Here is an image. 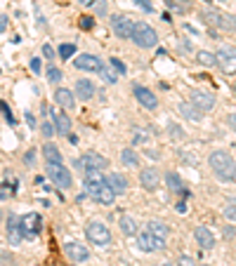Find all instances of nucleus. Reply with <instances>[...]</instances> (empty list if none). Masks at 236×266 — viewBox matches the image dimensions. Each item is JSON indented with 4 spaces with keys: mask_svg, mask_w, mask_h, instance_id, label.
Listing matches in <instances>:
<instances>
[{
    "mask_svg": "<svg viewBox=\"0 0 236 266\" xmlns=\"http://www.w3.org/2000/svg\"><path fill=\"white\" fill-rule=\"evenodd\" d=\"M85 193L99 205H113V200H116V193L104 181L99 170H87L85 172Z\"/></svg>",
    "mask_w": 236,
    "mask_h": 266,
    "instance_id": "f257e3e1",
    "label": "nucleus"
},
{
    "mask_svg": "<svg viewBox=\"0 0 236 266\" xmlns=\"http://www.w3.org/2000/svg\"><path fill=\"white\" fill-rule=\"evenodd\" d=\"M208 163H210L212 172H215L217 179L236 181V163H234V158L229 156L227 151H212L210 158H208Z\"/></svg>",
    "mask_w": 236,
    "mask_h": 266,
    "instance_id": "f03ea898",
    "label": "nucleus"
},
{
    "mask_svg": "<svg viewBox=\"0 0 236 266\" xmlns=\"http://www.w3.org/2000/svg\"><path fill=\"white\" fill-rule=\"evenodd\" d=\"M130 38H133V43L137 47H142V50H151V47L158 45V33L144 22L133 24V36H130Z\"/></svg>",
    "mask_w": 236,
    "mask_h": 266,
    "instance_id": "7ed1b4c3",
    "label": "nucleus"
},
{
    "mask_svg": "<svg viewBox=\"0 0 236 266\" xmlns=\"http://www.w3.org/2000/svg\"><path fill=\"white\" fill-rule=\"evenodd\" d=\"M85 238L97 247H106L111 243V231L109 226H104L102 221H90L85 226Z\"/></svg>",
    "mask_w": 236,
    "mask_h": 266,
    "instance_id": "20e7f679",
    "label": "nucleus"
},
{
    "mask_svg": "<svg viewBox=\"0 0 236 266\" xmlns=\"http://www.w3.org/2000/svg\"><path fill=\"white\" fill-rule=\"evenodd\" d=\"M201 22L208 24V26H215V29H222V31H234L236 29L234 17L222 15L217 10H203L201 12Z\"/></svg>",
    "mask_w": 236,
    "mask_h": 266,
    "instance_id": "39448f33",
    "label": "nucleus"
},
{
    "mask_svg": "<svg viewBox=\"0 0 236 266\" xmlns=\"http://www.w3.org/2000/svg\"><path fill=\"white\" fill-rule=\"evenodd\" d=\"M73 167L80 170L83 174H85L87 170H99V172H102V170L109 167V160L104 156H99V153H85V156H80L73 160Z\"/></svg>",
    "mask_w": 236,
    "mask_h": 266,
    "instance_id": "423d86ee",
    "label": "nucleus"
},
{
    "mask_svg": "<svg viewBox=\"0 0 236 266\" xmlns=\"http://www.w3.org/2000/svg\"><path fill=\"white\" fill-rule=\"evenodd\" d=\"M45 172H47L50 181H52L57 188H71V181L73 179H71V172L64 167L62 163H47Z\"/></svg>",
    "mask_w": 236,
    "mask_h": 266,
    "instance_id": "0eeeda50",
    "label": "nucleus"
},
{
    "mask_svg": "<svg viewBox=\"0 0 236 266\" xmlns=\"http://www.w3.org/2000/svg\"><path fill=\"white\" fill-rule=\"evenodd\" d=\"M215 59H217V66L222 69V73H236V50L229 45H222L217 52H215Z\"/></svg>",
    "mask_w": 236,
    "mask_h": 266,
    "instance_id": "6e6552de",
    "label": "nucleus"
},
{
    "mask_svg": "<svg viewBox=\"0 0 236 266\" xmlns=\"http://www.w3.org/2000/svg\"><path fill=\"white\" fill-rule=\"evenodd\" d=\"M133 19H128V17L123 15H113L111 17V31H113V36L121 40H130V36H133Z\"/></svg>",
    "mask_w": 236,
    "mask_h": 266,
    "instance_id": "1a4fd4ad",
    "label": "nucleus"
},
{
    "mask_svg": "<svg viewBox=\"0 0 236 266\" xmlns=\"http://www.w3.org/2000/svg\"><path fill=\"white\" fill-rule=\"evenodd\" d=\"M189 102L194 104L198 111H210L215 106V94L212 92H205V90H191L189 92Z\"/></svg>",
    "mask_w": 236,
    "mask_h": 266,
    "instance_id": "9d476101",
    "label": "nucleus"
},
{
    "mask_svg": "<svg viewBox=\"0 0 236 266\" xmlns=\"http://www.w3.org/2000/svg\"><path fill=\"white\" fill-rule=\"evenodd\" d=\"M137 245H140L142 252H161V250H165V240H161V238H156V235H151L149 231L137 233Z\"/></svg>",
    "mask_w": 236,
    "mask_h": 266,
    "instance_id": "9b49d317",
    "label": "nucleus"
},
{
    "mask_svg": "<svg viewBox=\"0 0 236 266\" xmlns=\"http://www.w3.org/2000/svg\"><path fill=\"white\" fill-rule=\"evenodd\" d=\"M133 94H135V99H137L144 109H149V111L158 109V97L151 92V90H147V87H142V85H135Z\"/></svg>",
    "mask_w": 236,
    "mask_h": 266,
    "instance_id": "f8f14e48",
    "label": "nucleus"
},
{
    "mask_svg": "<svg viewBox=\"0 0 236 266\" xmlns=\"http://www.w3.org/2000/svg\"><path fill=\"white\" fill-rule=\"evenodd\" d=\"M73 66L80 71H92V73H99L102 71V59L99 57H94V55H80L76 57V62H73Z\"/></svg>",
    "mask_w": 236,
    "mask_h": 266,
    "instance_id": "ddd939ff",
    "label": "nucleus"
},
{
    "mask_svg": "<svg viewBox=\"0 0 236 266\" xmlns=\"http://www.w3.org/2000/svg\"><path fill=\"white\" fill-rule=\"evenodd\" d=\"M104 181L109 184V188L116 193V196H123V193H128V177L126 174H121V172H111V174H106L104 177Z\"/></svg>",
    "mask_w": 236,
    "mask_h": 266,
    "instance_id": "4468645a",
    "label": "nucleus"
},
{
    "mask_svg": "<svg viewBox=\"0 0 236 266\" xmlns=\"http://www.w3.org/2000/svg\"><path fill=\"white\" fill-rule=\"evenodd\" d=\"M40 224H43V219H40L38 212H29V214H24L22 221H19L24 235H36L40 231Z\"/></svg>",
    "mask_w": 236,
    "mask_h": 266,
    "instance_id": "2eb2a0df",
    "label": "nucleus"
},
{
    "mask_svg": "<svg viewBox=\"0 0 236 266\" xmlns=\"http://www.w3.org/2000/svg\"><path fill=\"white\" fill-rule=\"evenodd\" d=\"M140 184H142L144 191H156V188L161 186V174H158V170H154V167L142 170L140 172Z\"/></svg>",
    "mask_w": 236,
    "mask_h": 266,
    "instance_id": "dca6fc26",
    "label": "nucleus"
},
{
    "mask_svg": "<svg viewBox=\"0 0 236 266\" xmlns=\"http://www.w3.org/2000/svg\"><path fill=\"white\" fill-rule=\"evenodd\" d=\"M73 94H76V99H80V102H90L94 97V83L87 78H80L76 80V90H73Z\"/></svg>",
    "mask_w": 236,
    "mask_h": 266,
    "instance_id": "f3484780",
    "label": "nucleus"
},
{
    "mask_svg": "<svg viewBox=\"0 0 236 266\" xmlns=\"http://www.w3.org/2000/svg\"><path fill=\"white\" fill-rule=\"evenodd\" d=\"M194 238H196V243L203 247V250H212L215 247V233H212L208 226H196V231H194Z\"/></svg>",
    "mask_w": 236,
    "mask_h": 266,
    "instance_id": "a211bd4d",
    "label": "nucleus"
},
{
    "mask_svg": "<svg viewBox=\"0 0 236 266\" xmlns=\"http://www.w3.org/2000/svg\"><path fill=\"white\" fill-rule=\"evenodd\" d=\"M64 252H66V257H69L71 261H76V264H80V261H85V259L90 257L87 247H83L80 243H66L64 245Z\"/></svg>",
    "mask_w": 236,
    "mask_h": 266,
    "instance_id": "6ab92c4d",
    "label": "nucleus"
},
{
    "mask_svg": "<svg viewBox=\"0 0 236 266\" xmlns=\"http://www.w3.org/2000/svg\"><path fill=\"white\" fill-rule=\"evenodd\" d=\"M8 240H10V245H22V240H24V231L15 214L8 217Z\"/></svg>",
    "mask_w": 236,
    "mask_h": 266,
    "instance_id": "aec40b11",
    "label": "nucleus"
},
{
    "mask_svg": "<svg viewBox=\"0 0 236 266\" xmlns=\"http://www.w3.org/2000/svg\"><path fill=\"white\" fill-rule=\"evenodd\" d=\"M177 111H180L182 118H189V120H194V123H201V120H203V111H198L191 102H180Z\"/></svg>",
    "mask_w": 236,
    "mask_h": 266,
    "instance_id": "412c9836",
    "label": "nucleus"
},
{
    "mask_svg": "<svg viewBox=\"0 0 236 266\" xmlns=\"http://www.w3.org/2000/svg\"><path fill=\"white\" fill-rule=\"evenodd\" d=\"M55 102L62 106V109H73L76 106V94L66 90V87H57L55 92Z\"/></svg>",
    "mask_w": 236,
    "mask_h": 266,
    "instance_id": "4be33fe9",
    "label": "nucleus"
},
{
    "mask_svg": "<svg viewBox=\"0 0 236 266\" xmlns=\"http://www.w3.org/2000/svg\"><path fill=\"white\" fill-rule=\"evenodd\" d=\"M52 125H55L57 134H69L71 132V118L66 116V113L52 111Z\"/></svg>",
    "mask_w": 236,
    "mask_h": 266,
    "instance_id": "5701e85b",
    "label": "nucleus"
},
{
    "mask_svg": "<svg viewBox=\"0 0 236 266\" xmlns=\"http://www.w3.org/2000/svg\"><path fill=\"white\" fill-rule=\"evenodd\" d=\"M165 184H168V188H170L173 193H182V196H189L187 186H184V181L180 179V174H177V172H168V174H165Z\"/></svg>",
    "mask_w": 236,
    "mask_h": 266,
    "instance_id": "b1692460",
    "label": "nucleus"
},
{
    "mask_svg": "<svg viewBox=\"0 0 236 266\" xmlns=\"http://www.w3.org/2000/svg\"><path fill=\"white\" fill-rule=\"evenodd\" d=\"M118 226L126 235H137L140 233V228H137V221H135L133 214H121L118 217Z\"/></svg>",
    "mask_w": 236,
    "mask_h": 266,
    "instance_id": "393cba45",
    "label": "nucleus"
},
{
    "mask_svg": "<svg viewBox=\"0 0 236 266\" xmlns=\"http://www.w3.org/2000/svg\"><path fill=\"white\" fill-rule=\"evenodd\" d=\"M147 231H149L151 235L161 238V240H168V235H170V226H165L163 221H156V219H151L149 224H147Z\"/></svg>",
    "mask_w": 236,
    "mask_h": 266,
    "instance_id": "a878e982",
    "label": "nucleus"
},
{
    "mask_svg": "<svg viewBox=\"0 0 236 266\" xmlns=\"http://www.w3.org/2000/svg\"><path fill=\"white\" fill-rule=\"evenodd\" d=\"M43 158H45L47 163H62L64 158H62V151L57 149L55 144H50V141H47L45 146H43Z\"/></svg>",
    "mask_w": 236,
    "mask_h": 266,
    "instance_id": "bb28decb",
    "label": "nucleus"
},
{
    "mask_svg": "<svg viewBox=\"0 0 236 266\" xmlns=\"http://www.w3.org/2000/svg\"><path fill=\"white\" fill-rule=\"evenodd\" d=\"M121 163L126 167H140V156L135 149H123L121 151Z\"/></svg>",
    "mask_w": 236,
    "mask_h": 266,
    "instance_id": "cd10ccee",
    "label": "nucleus"
},
{
    "mask_svg": "<svg viewBox=\"0 0 236 266\" xmlns=\"http://www.w3.org/2000/svg\"><path fill=\"white\" fill-rule=\"evenodd\" d=\"M196 62L201 64V66H208V69L217 66V59H215V55H212V52H208V50H198V52H196Z\"/></svg>",
    "mask_w": 236,
    "mask_h": 266,
    "instance_id": "c85d7f7f",
    "label": "nucleus"
},
{
    "mask_svg": "<svg viewBox=\"0 0 236 266\" xmlns=\"http://www.w3.org/2000/svg\"><path fill=\"white\" fill-rule=\"evenodd\" d=\"M222 214H224L227 219L236 221V198H227V200H224V207H222Z\"/></svg>",
    "mask_w": 236,
    "mask_h": 266,
    "instance_id": "c756f323",
    "label": "nucleus"
},
{
    "mask_svg": "<svg viewBox=\"0 0 236 266\" xmlns=\"http://www.w3.org/2000/svg\"><path fill=\"white\" fill-rule=\"evenodd\" d=\"M62 78H64V73L57 69V66H50V69H47V80H50L52 85H59V83H62Z\"/></svg>",
    "mask_w": 236,
    "mask_h": 266,
    "instance_id": "7c9ffc66",
    "label": "nucleus"
},
{
    "mask_svg": "<svg viewBox=\"0 0 236 266\" xmlns=\"http://www.w3.org/2000/svg\"><path fill=\"white\" fill-rule=\"evenodd\" d=\"M73 55H76V45H71V43L59 45V57H62V59H71Z\"/></svg>",
    "mask_w": 236,
    "mask_h": 266,
    "instance_id": "2f4dec72",
    "label": "nucleus"
},
{
    "mask_svg": "<svg viewBox=\"0 0 236 266\" xmlns=\"http://www.w3.org/2000/svg\"><path fill=\"white\" fill-rule=\"evenodd\" d=\"M168 134H170L173 139H184V130H182L177 123H168Z\"/></svg>",
    "mask_w": 236,
    "mask_h": 266,
    "instance_id": "473e14b6",
    "label": "nucleus"
},
{
    "mask_svg": "<svg viewBox=\"0 0 236 266\" xmlns=\"http://www.w3.org/2000/svg\"><path fill=\"white\" fill-rule=\"evenodd\" d=\"M90 5H92L94 15H99V17H104L106 12H109V8H106V0H92Z\"/></svg>",
    "mask_w": 236,
    "mask_h": 266,
    "instance_id": "72a5a7b5",
    "label": "nucleus"
},
{
    "mask_svg": "<svg viewBox=\"0 0 236 266\" xmlns=\"http://www.w3.org/2000/svg\"><path fill=\"white\" fill-rule=\"evenodd\" d=\"M40 134H43L45 139H50V137H55V134H57V130H55L52 123H43V125H40Z\"/></svg>",
    "mask_w": 236,
    "mask_h": 266,
    "instance_id": "f704fd0d",
    "label": "nucleus"
},
{
    "mask_svg": "<svg viewBox=\"0 0 236 266\" xmlns=\"http://www.w3.org/2000/svg\"><path fill=\"white\" fill-rule=\"evenodd\" d=\"M133 3H135V5H137L140 10H144L147 15H151V12H154V3H151V0H133Z\"/></svg>",
    "mask_w": 236,
    "mask_h": 266,
    "instance_id": "c9c22d12",
    "label": "nucleus"
},
{
    "mask_svg": "<svg viewBox=\"0 0 236 266\" xmlns=\"http://www.w3.org/2000/svg\"><path fill=\"white\" fill-rule=\"evenodd\" d=\"M99 76H104V80H106V83H116V80H118L116 71H109V69H104V66H102V71H99Z\"/></svg>",
    "mask_w": 236,
    "mask_h": 266,
    "instance_id": "e433bc0d",
    "label": "nucleus"
},
{
    "mask_svg": "<svg viewBox=\"0 0 236 266\" xmlns=\"http://www.w3.org/2000/svg\"><path fill=\"white\" fill-rule=\"evenodd\" d=\"M111 69H113V71H116V73H118V76H123V73H126V64H123V62H118V59H116V57H111Z\"/></svg>",
    "mask_w": 236,
    "mask_h": 266,
    "instance_id": "4c0bfd02",
    "label": "nucleus"
},
{
    "mask_svg": "<svg viewBox=\"0 0 236 266\" xmlns=\"http://www.w3.org/2000/svg\"><path fill=\"white\" fill-rule=\"evenodd\" d=\"M80 29H83V31H90V29H92V26H94V17H80Z\"/></svg>",
    "mask_w": 236,
    "mask_h": 266,
    "instance_id": "58836bf2",
    "label": "nucleus"
},
{
    "mask_svg": "<svg viewBox=\"0 0 236 266\" xmlns=\"http://www.w3.org/2000/svg\"><path fill=\"white\" fill-rule=\"evenodd\" d=\"M177 266H196V261H194V257H189V254H182L177 259Z\"/></svg>",
    "mask_w": 236,
    "mask_h": 266,
    "instance_id": "ea45409f",
    "label": "nucleus"
},
{
    "mask_svg": "<svg viewBox=\"0 0 236 266\" xmlns=\"http://www.w3.org/2000/svg\"><path fill=\"white\" fill-rule=\"evenodd\" d=\"M0 111H3V116L8 118V123H12V125H15V118H12V113H10V106L5 102H0Z\"/></svg>",
    "mask_w": 236,
    "mask_h": 266,
    "instance_id": "a19ab883",
    "label": "nucleus"
},
{
    "mask_svg": "<svg viewBox=\"0 0 236 266\" xmlns=\"http://www.w3.org/2000/svg\"><path fill=\"white\" fill-rule=\"evenodd\" d=\"M43 57H45V59H55V50H52V45H43Z\"/></svg>",
    "mask_w": 236,
    "mask_h": 266,
    "instance_id": "79ce46f5",
    "label": "nucleus"
},
{
    "mask_svg": "<svg viewBox=\"0 0 236 266\" xmlns=\"http://www.w3.org/2000/svg\"><path fill=\"white\" fill-rule=\"evenodd\" d=\"M133 134H135V141H144V139H147V134L142 132L140 127H135V130H133Z\"/></svg>",
    "mask_w": 236,
    "mask_h": 266,
    "instance_id": "37998d69",
    "label": "nucleus"
},
{
    "mask_svg": "<svg viewBox=\"0 0 236 266\" xmlns=\"http://www.w3.org/2000/svg\"><path fill=\"white\" fill-rule=\"evenodd\" d=\"M40 66H43V64H40L38 57H36V59H31V71H33V73H40Z\"/></svg>",
    "mask_w": 236,
    "mask_h": 266,
    "instance_id": "c03bdc74",
    "label": "nucleus"
},
{
    "mask_svg": "<svg viewBox=\"0 0 236 266\" xmlns=\"http://www.w3.org/2000/svg\"><path fill=\"white\" fill-rule=\"evenodd\" d=\"M5 29H8V17L0 15V31H5Z\"/></svg>",
    "mask_w": 236,
    "mask_h": 266,
    "instance_id": "a18cd8bd",
    "label": "nucleus"
},
{
    "mask_svg": "<svg viewBox=\"0 0 236 266\" xmlns=\"http://www.w3.org/2000/svg\"><path fill=\"white\" fill-rule=\"evenodd\" d=\"M26 123L31 127H36V118H33V113H26Z\"/></svg>",
    "mask_w": 236,
    "mask_h": 266,
    "instance_id": "49530a36",
    "label": "nucleus"
},
{
    "mask_svg": "<svg viewBox=\"0 0 236 266\" xmlns=\"http://www.w3.org/2000/svg\"><path fill=\"white\" fill-rule=\"evenodd\" d=\"M229 125H231V130L236 132V113H231V116H229Z\"/></svg>",
    "mask_w": 236,
    "mask_h": 266,
    "instance_id": "de8ad7c7",
    "label": "nucleus"
},
{
    "mask_svg": "<svg viewBox=\"0 0 236 266\" xmlns=\"http://www.w3.org/2000/svg\"><path fill=\"white\" fill-rule=\"evenodd\" d=\"M224 238H234V228H231V226H224Z\"/></svg>",
    "mask_w": 236,
    "mask_h": 266,
    "instance_id": "09e8293b",
    "label": "nucleus"
},
{
    "mask_svg": "<svg viewBox=\"0 0 236 266\" xmlns=\"http://www.w3.org/2000/svg\"><path fill=\"white\" fill-rule=\"evenodd\" d=\"M177 212H187V205H184V200H180V203H177Z\"/></svg>",
    "mask_w": 236,
    "mask_h": 266,
    "instance_id": "8fccbe9b",
    "label": "nucleus"
},
{
    "mask_svg": "<svg viewBox=\"0 0 236 266\" xmlns=\"http://www.w3.org/2000/svg\"><path fill=\"white\" fill-rule=\"evenodd\" d=\"M80 5H90V3H92V0H78Z\"/></svg>",
    "mask_w": 236,
    "mask_h": 266,
    "instance_id": "3c124183",
    "label": "nucleus"
},
{
    "mask_svg": "<svg viewBox=\"0 0 236 266\" xmlns=\"http://www.w3.org/2000/svg\"><path fill=\"white\" fill-rule=\"evenodd\" d=\"M5 219V212H3V207H0V221Z\"/></svg>",
    "mask_w": 236,
    "mask_h": 266,
    "instance_id": "603ef678",
    "label": "nucleus"
},
{
    "mask_svg": "<svg viewBox=\"0 0 236 266\" xmlns=\"http://www.w3.org/2000/svg\"><path fill=\"white\" fill-rule=\"evenodd\" d=\"M220 3H231V0H220Z\"/></svg>",
    "mask_w": 236,
    "mask_h": 266,
    "instance_id": "864d4df0",
    "label": "nucleus"
},
{
    "mask_svg": "<svg viewBox=\"0 0 236 266\" xmlns=\"http://www.w3.org/2000/svg\"><path fill=\"white\" fill-rule=\"evenodd\" d=\"M156 266H168V264H156Z\"/></svg>",
    "mask_w": 236,
    "mask_h": 266,
    "instance_id": "5fc2aeb1",
    "label": "nucleus"
},
{
    "mask_svg": "<svg viewBox=\"0 0 236 266\" xmlns=\"http://www.w3.org/2000/svg\"><path fill=\"white\" fill-rule=\"evenodd\" d=\"M203 3H212V0H203Z\"/></svg>",
    "mask_w": 236,
    "mask_h": 266,
    "instance_id": "6e6d98bb",
    "label": "nucleus"
},
{
    "mask_svg": "<svg viewBox=\"0 0 236 266\" xmlns=\"http://www.w3.org/2000/svg\"><path fill=\"white\" fill-rule=\"evenodd\" d=\"M201 266H210V264H201Z\"/></svg>",
    "mask_w": 236,
    "mask_h": 266,
    "instance_id": "4d7b16f0",
    "label": "nucleus"
},
{
    "mask_svg": "<svg viewBox=\"0 0 236 266\" xmlns=\"http://www.w3.org/2000/svg\"><path fill=\"white\" fill-rule=\"evenodd\" d=\"M234 19H236V17H234Z\"/></svg>",
    "mask_w": 236,
    "mask_h": 266,
    "instance_id": "13d9d810",
    "label": "nucleus"
},
{
    "mask_svg": "<svg viewBox=\"0 0 236 266\" xmlns=\"http://www.w3.org/2000/svg\"><path fill=\"white\" fill-rule=\"evenodd\" d=\"M73 266H76V264H73Z\"/></svg>",
    "mask_w": 236,
    "mask_h": 266,
    "instance_id": "bf43d9fd",
    "label": "nucleus"
}]
</instances>
